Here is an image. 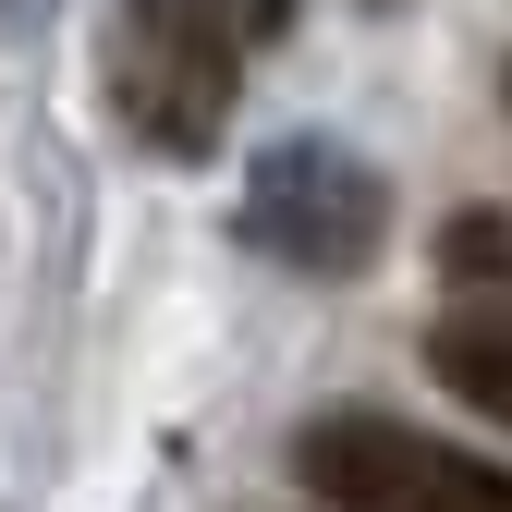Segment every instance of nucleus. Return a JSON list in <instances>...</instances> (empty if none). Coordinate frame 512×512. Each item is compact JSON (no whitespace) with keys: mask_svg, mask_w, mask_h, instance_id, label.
Segmentation results:
<instances>
[{"mask_svg":"<svg viewBox=\"0 0 512 512\" xmlns=\"http://www.w3.org/2000/svg\"><path fill=\"white\" fill-rule=\"evenodd\" d=\"M293 0H122L110 13V110L159 159H208L244 61L281 37Z\"/></svg>","mask_w":512,"mask_h":512,"instance_id":"f257e3e1","label":"nucleus"},{"mask_svg":"<svg viewBox=\"0 0 512 512\" xmlns=\"http://www.w3.org/2000/svg\"><path fill=\"white\" fill-rule=\"evenodd\" d=\"M293 476L330 512H512V464L452 452L403 415H317L293 439Z\"/></svg>","mask_w":512,"mask_h":512,"instance_id":"f03ea898","label":"nucleus"},{"mask_svg":"<svg viewBox=\"0 0 512 512\" xmlns=\"http://www.w3.org/2000/svg\"><path fill=\"white\" fill-rule=\"evenodd\" d=\"M244 232L281 256V269H366L378 256V171L366 159H342V147H269L256 159V183H244Z\"/></svg>","mask_w":512,"mask_h":512,"instance_id":"7ed1b4c3","label":"nucleus"},{"mask_svg":"<svg viewBox=\"0 0 512 512\" xmlns=\"http://www.w3.org/2000/svg\"><path fill=\"white\" fill-rule=\"evenodd\" d=\"M427 378L452 403H476V415H500L512 427V305H452L427 330Z\"/></svg>","mask_w":512,"mask_h":512,"instance_id":"20e7f679","label":"nucleus"}]
</instances>
